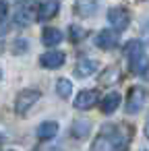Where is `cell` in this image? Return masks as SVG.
<instances>
[{"mask_svg": "<svg viewBox=\"0 0 149 151\" xmlns=\"http://www.w3.org/2000/svg\"><path fill=\"white\" fill-rule=\"evenodd\" d=\"M60 11V0H44L37 9V19L40 21H50L58 15Z\"/></svg>", "mask_w": 149, "mask_h": 151, "instance_id": "obj_9", "label": "cell"}, {"mask_svg": "<svg viewBox=\"0 0 149 151\" xmlns=\"http://www.w3.org/2000/svg\"><path fill=\"white\" fill-rule=\"evenodd\" d=\"M56 93H58L62 99L71 97V93H73V83H71L68 79H58V83H56Z\"/></svg>", "mask_w": 149, "mask_h": 151, "instance_id": "obj_18", "label": "cell"}, {"mask_svg": "<svg viewBox=\"0 0 149 151\" xmlns=\"http://www.w3.org/2000/svg\"><path fill=\"white\" fill-rule=\"evenodd\" d=\"M118 106H120V95H118L116 91H112V93H108V95L104 97V101H101V112H104V114H114V112L118 110Z\"/></svg>", "mask_w": 149, "mask_h": 151, "instance_id": "obj_13", "label": "cell"}, {"mask_svg": "<svg viewBox=\"0 0 149 151\" xmlns=\"http://www.w3.org/2000/svg\"><path fill=\"white\" fill-rule=\"evenodd\" d=\"M97 68H99V64H97L93 58H81V60L75 64V75H77L79 79H85V77H91Z\"/></svg>", "mask_w": 149, "mask_h": 151, "instance_id": "obj_10", "label": "cell"}, {"mask_svg": "<svg viewBox=\"0 0 149 151\" xmlns=\"http://www.w3.org/2000/svg\"><path fill=\"white\" fill-rule=\"evenodd\" d=\"M141 33H143V37H145V42H149V19L143 23V29H141Z\"/></svg>", "mask_w": 149, "mask_h": 151, "instance_id": "obj_21", "label": "cell"}, {"mask_svg": "<svg viewBox=\"0 0 149 151\" xmlns=\"http://www.w3.org/2000/svg\"><path fill=\"white\" fill-rule=\"evenodd\" d=\"M62 40H64V37H62V31H60V29H56V27H46V29L42 31V44H44V46H48V48L58 46Z\"/></svg>", "mask_w": 149, "mask_h": 151, "instance_id": "obj_11", "label": "cell"}, {"mask_svg": "<svg viewBox=\"0 0 149 151\" xmlns=\"http://www.w3.org/2000/svg\"><path fill=\"white\" fill-rule=\"evenodd\" d=\"M85 29L83 27H79V25H71V29H68V37H71V42L73 44H79V42H83L85 40Z\"/></svg>", "mask_w": 149, "mask_h": 151, "instance_id": "obj_19", "label": "cell"}, {"mask_svg": "<svg viewBox=\"0 0 149 151\" xmlns=\"http://www.w3.org/2000/svg\"><path fill=\"white\" fill-rule=\"evenodd\" d=\"M0 77H2V70H0Z\"/></svg>", "mask_w": 149, "mask_h": 151, "instance_id": "obj_24", "label": "cell"}, {"mask_svg": "<svg viewBox=\"0 0 149 151\" xmlns=\"http://www.w3.org/2000/svg\"><path fill=\"white\" fill-rule=\"evenodd\" d=\"M120 79V68L118 66H108L101 75H99V83L101 85H114Z\"/></svg>", "mask_w": 149, "mask_h": 151, "instance_id": "obj_14", "label": "cell"}, {"mask_svg": "<svg viewBox=\"0 0 149 151\" xmlns=\"http://www.w3.org/2000/svg\"><path fill=\"white\" fill-rule=\"evenodd\" d=\"M89 128H91V122H87V120H77V122L71 126V132H73L75 139H85L87 132H89Z\"/></svg>", "mask_w": 149, "mask_h": 151, "instance_id": "obj_17", "label": "cell"}, {"mask_svg": "<svg viewBox=\"0 0 149 151\" xmlns=\"http://www.w3.org/2000/svg\"><path fill=\"white\" fill-rule=\"evenodd\" d=\"M64 60H66V56H64V52H60V50H48V52H44V54L40 56V64H42L44 68H50V70L60 68V66L64 64Z\"/></svg>", "mask_w": 149, "mask_h": 151, "instance_id": "obj_5", "label": "cell"}, {"mask_svg": "<svg viewBox=\"0 0 149 151\" xmlns=\"http://www.w3.org/2000/svg\"><path fill=\"white\" fill-rule=\"evenodd\" d=\"M145 137H149V120H147V124H145Z\"/></svg>", "mask_w": 149, "mask_h": 151, "instance_id": "obj_23", "label": "cell"}, {"mask_svg": "<svg viewBox=\"0 0 149 151\" xmlns=\"http://www.w3.org/2000/svg\"><path fill=\"white\" fill-rule=\"evenodd\" d=\"M31 21H33V6H31V2H25L17 13V23L19 25H29Z\"/></svg>", "mask_w": 149, "mask_h": 151, "instance_id": "obj_15", "label": "cell"}, {"mask_svg": "<svg viewBox=\"0 0 149 151\" xmlns=\"http://www.w3.org/2000/svg\"><path fill=\"white\" fill-rule=\"evenodd\" d=\"M99 9V0H87V4L83 2V0H79V4H77V11L83 15V17H91L95 15Z\"/></svg>", "mask_w": 149, "mask_h": 151, "instance_id": "obj_16", "label": "cell"}, {"mask_svg": "<svg viewBox=\"0 0 149 151\" xmlns=\"http://www.w3.org/2000/svg\"><path fill=\"white\" fill-rule=\"evenodd\" d=\"M2 52H4V40L0 37V54H2Z\"/></svg>", "mask_w": 149, "mask_h": 151, "instance_id": "obj_22", "label": "cell"}, {"mask_svg": "<svg viewBox=\"0 0 149 151\" xmlns=\"http://www.w3.org/2000/svg\"><path fill=\"white\" fill-rule=\"evenodd\" d=\"M6 13H9V4L4 2V0H0V23L6 19Z\"/></svg>", "mask_w": 149, "mask_h": 151, "instance_id": "obj_20", "label": "cell"}, {"mask_svg": "<svg viewBox=\"0 0 149 151\" xmlns=\"http://www.w3.org/2000/svg\"><path fill=\"white\" fill-rule=\"evenodd\" d=\"M124 147H126V143L120 141L118 128H116L114 124H106V126L99 130V134H97V139L93 141V145H91L93 151H97V149H124Z\"/></svg>", "mask_w": 149, "mask_h": 151, "instance_id": "obj_2", "label": "cell"}, {"mask_svg": "<svg viewBox=\"0 0 149 151\" xmlns=\"http://www.w3.org/2000/svg\"><path fill=\"white\" fill-rule=\"evenodd\" d=\"M95 46L99 50H114L118 46V33L112 29H104L95 35Z\"/></svg>", "mask_w": 149, "mask_h": 151, "instance_id": "obj_8", "label": "cell"}, {"mask_svg": "<svg viewBox=\"0 0 149 151\" xmlns=\"http://www.w3.org/2000/svg\"><path fill=\"white\" fill-rule=\"evenodd\" d=\"M108 21H110V25H112L114 29L124 31V29L130 25V13H128V9H124V6H114V9L108 11Z\"/></svg>", "mask_w": 149, "mask_h": 151, "instance_id": "obj_4", "label": "cell"}, {"mask_svg": "<svg viewBox=\"0 0 149 151\" xmlns=\"http://www.w3.org/2000/svg\"><path fill=\"white\" fill-rule=\"evenodd\" d=\"M124 54L128 58V66H130L132 75H139V77L147 75V70H149V58H147L145 48H143L141 42H137V40L128 42L124 46Z\"/></svg>", "mask_w": 149, "mask_h": 151, "instance_id": "obj_1", "label": "cell"}, {"mask_svg": "<svg viewBox=\"0 0 149 151\" xmlns=\"http://www.w3.org/2000/svg\"><path fill=\"white\" fill-rule=\"evenodd\" d=\"M97 101H99V93L95 89H83L75 97V108L77 110H91Z\"/></svg>", "mask_w": 149, "mask_h": 151, "instance_id": "obj_6", "label": "cell"}, {"mask_svg": "<svg viewBox=\"0 0 149 151\" xmlns=\"http://www.w3.org/2000/svg\"><path fill=\"white\" fill-rule=\"evenodd\" d=\"M40 97H42V91H40V89H33V87L19 91L17 97H15V112L21 114V116H25V114L37 104Z\"/></svg>", "mask_w": 149, "mask_h": 151, "instance_id": "obj_3", "label": "cell"}, {"mask_svg": "<svg viewBox=\"0 0 149 151\" xmlns=\"http://www.w3.org/2000/svg\"><path fill=\"white\" fill-rule=\"evenodd\" d=\"M143 104H145V91L141 87H132L128 91V97H126V112L137 114V112H141Z\"/></svg>", "mask_w": 149, "mask_h": 151, "instance_id": "obj_7", "label": "cell"}, {"mask_svg": "<svg viewBox=\"0 0 149 151\" xmlns=\"http://www.w3.org/2000/svg\"><path fill=\"white\" fill-rule=\"evenodd\" d=\"M56 132H58V122H54V120H46L37 126V139L40 141H50L56 137Z\"/></svg>", "mask_w": 149, "mask_h": 151, "instance_id": "obj_12", "label": "cell"}]
</instances>
